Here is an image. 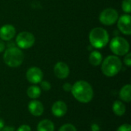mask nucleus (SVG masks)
<instances>
[{"mask_svg":"<svg viewBox=\"0 0 131 131\" xmlns=\"http://www.w3.org/2000/svg\"><path fill=\"white\" fill-rule=\"evenodd\" d=\"M124 63L125 64V65H127V67H130L131 66V54L130 53H127V54H125V57L124 58Z\"/></svg>","mask_w":131,"mask_h":131,"instance_id":"obj_23","label":"nucleus"},{"mask_svg":"<svg viewBox=\"0 0 131 131\" xmlns=\"http://www.w3.org/2000/svg\"><path fill=\"white\" fill-rule=\"evenodd\" d=\"M0 131H15V130L13 127L8 126V127H4Z\"/></svg>","mask_w":131,"mask_h":131,"instance_id":"obj_28","label":"nucleus"},{"mask_svg":"<svg viewBox=\"0 0 131 131\" xmlns=\"http://www.w3.org/2000/svg\"><path fill=\"white\" fill-rule=\"evenodd\" d=\"M120 98L122 101L125 103H130L131 101V85L126 84L120 91L119 93Z\"/></svg>","mask_w":131,"mask_h":131,"instance_id":"obj_14","label":"nucleus"},{"mask_svg":"<svg viewBox=\"0 0 131 131\" xmlns=\"http://www.w3.org/2000/svg\"><path fill=\"white\" fill-rule=\"evenodd\" d=\"M58 131H77V129L72 124H64L59 128Z\"/></svg>","mask_w":131,"mask_h":131,"instance_id":"obj_20","label":"nucleus"},{"mask_svg":"<svg viewBox=\"0 0 131 131\" xmlns=\"http://www.w3.org/2000/svg\"><path fill=\"white\" fill-rule=\"evenodd\" d=\"M16 30L12 25L6 24L0 28V38L2 41H11L15 35Z\"/></svg>","mask_w":131,"mask_h":131,"instance_id":"obj_11","label":"nucleus"},{"mask_svg":"<svg viewBox=\"0 0 131 131\" xmlns=\"http://www.w3.org/2000/svg\"><path fill=\"white\" fill-rule=\"evenodd\" d=\"M28 109L30 114L35 117H40L44 113V105L38 100H31L28 104Z\"/></svg>","mask_w":131,"mask_h":131,"instance_id":"obj_13","label":"nucleus"},{"mask_svg":"<svg viewBox=\"0 0 131 131\" xmlns=\"http://www.w3.org/2000/svg\"><path fill=\"white\" fill-rule=\"evenodd\" d=\"M73 97L80 103L88 104L94 97V90L92 86L86 81L80 80L76 81L71 91Z\"/></svg>","mask_w":131,"mask_h":131,"instance_id":"obj_1","label":"nucleus"},{"mask_svg":"<svg viewBox=\"0 0 131 131\" xmlns=\"http://www.w3.org/2000/svg\"><path fill=\"white\" fill-rule=\"evenodd\" d=\"M117 131H131V126L129 124H124L121 125Z\"/></svg>","mask_w":131,"mask_h":131,"instance_id":"obj_22","label":"nucleus"},{"mask_svg":"<svg viewBox=\"0 0 131 131\" xmlns=\"http://www.w3.org/2000/svg\"><path fill=\"white\" fill-rule=\"evenodd\" d=\"M88 38L91 45L95 48H103L108 44L109 41L108 32L107 30L101 27H97L91 29Z\"/></svg>","mask_w":131,"mask_h":131,"instance_id":"obj_4","label":"nucleus"},{"mask_svg":"<svg viewBox=\"0 0 131 131\" xmlns=\"http://www.w3.org/2000/svg\"><path fill=\"white\" fill-rule=\"evenodd\" d=\"M26 93H27V95L29 98H31L32 100H36L37 98H38L41 96V90L38 86L33 84V85L28 87Z\"/></svg>","mask_w":131,"mask_h":131,"instance_id":"obj_18","label":"nucleus"},{"mask_svg":"<svg viewBox=\"0 0 131 131\" xmlns=\"http://www.w3.org/2000/svg\"><path fill=\"white\" fill-rule=\"evenodd\" d=\"M118 18L119 14L117 11L112 8H107L104 9L99 15L100 21L106 26H111L115 24Z\"/></svg>","mask_w":131,"mask_h":131,"instance_id":"obj_7","label":"nucleus"},{"mask_svg":"<svg viewBox=\"0 0 131 131\" xmlns=\"http://www.w3.org/2000/svg\"><path fill=\"white\" fill-rule=\"evenodd\" d=\"M37 131H54V124L51 121L44 119L38 124Z\"/></svg>","mask_w":131,"mask_h":131,"instance_id":"obj_15","label":"nucleus"},{"mask_svg":"<svg viewBox=\"0 0 131 131\" xmlns=\"http://www.w3.org/2000/svg\"><path fill=\"white\" fill-rule=\"evenodd\" d=\"M40 88L45 91H48L51 88V85L48 81H41L40 82Z\"/></svg>","mask_w":131,"mask_h":131,"instance_id":"obj_21","label":"nucleus"},{"mask_svg":"<svg viewBox=\"0 0 131 131\" xmlns=\"http://www.w3.org/2000/svg\"><path fill=\"white\" fill-rule=\"evenodd\" d=\"M24 53L17 47L8 48L3 54V61L6 65L10 68L19 67L24 61Z\"/></svg>","mask_w":131,"mask_h":131,"instance_id":"obj_3","label":"nucleus"},{"mask_svg":"<svg viewBox=\"0 0 131 131\" xmlns=\"http://www.w3.org/2000/svg\"><path fill=\"white\" fill-rule=\"evenodd\" d=\"M35 41V38L34 35L28 31L20 32L15 38V43L20 49H28L31 48Z\"/></svg>","mask_w":131,"mask_h":131,"instance_id":"obj_6","label":"nucleus"},{"mask_svg":"<svg viewBox=\"0 0 131 131\" xmlns=\"http://www.w3.org/2000/svg\"><path fill=\"white\" fill-rule=\"evenodd\" d=\"M68 111V106L63 101H55L51 107V113L56 117H64Z\"/></svg>","mask_w":131,"mask_h":131,"instance_id":"obj_12","label":"nucleus"},{"mask_svg":"<svg viewBox=\"0 0 131 131\" xmlns=\"http://www.w3.org/2000/svg\"><path fill=\"white\" fill-rule=\"evenodd\" d=\"M122 9L124 12L130 14L131 12V0H123L122 2Z\"/></svg>","mask_w":131,"mask_h":131,"instance_id":"obj_19","label":"nucleus"},{"mask_svg":"<svg viewBox=\"0 0 131 131\" xmlns=\"http://www.w3.org/2000/svg\"><path fill=\"white\" fill-rule=\"evenodd\" d=\"M15 131H31V128L28 124H22L18 127V128Z\"/></svg>","mask_w":131,"mask_h":131,"instance_id":"obj_24","label":"nucleus"},{"mask_svg":"<svg viewBox=\"0 0 131 131\" xmlns=\"http://www.w3.org/2000/svg\"><path fill=\"white\" fill-rule=\"evenodd\" d=\"M43 72L38 67H31L26 72V79L32 84H39L43 79Z\"/></svg>","mask_w":131,"mask_h":131,"instance_id":"obj_8","label":"nucleus"},{"mask_svg":"<svg viewBox=\"0 0 131 131\" xmlns=\"http://www.w3.org/2000/svg\"><path fill=\"white\" fill-rule=\"evenodd\" d=\"M112 110L115 115L121 117L124 115V114L126 113V106L123 101H115L112 105Z\"/></svg>","mask_w":131,"mask_h":131,"instance_id":"obj_16","label":"nucleus"},{"mask_svg":"<svg viewBox=\"0 0 131 131\" xmlns=\"http://www.w3.org/2000/svg\"><path fill=\"white\" fill-rule=\"evenodd\" d=\"M89 62L91 65L93 66H99L102 61H103V57L101 52L98 51H93L90 55H89Z\"/></svg>","mask_w":131,"mask_h":131,"instance_id":"obj_17","label":"nucleus"},{"mask_svg":"<svg viewBox=\"0 0 131 131\" xmlns=\"http://www.w3.org/2000/svg\"><path fill=\"white\" fill-rule=\"evenodd\" d=\"M91 131H100L101 128L97 124H92L91 126Z\"/></svg>","mask_w":131,"mask_h":131,"instance_id":"obj_26","label":"nucleus"},{"mask_svg":"<svg viewBox=\"0 0 131 131\" xmlns=\"http://www.w3.org/2000/svg\"><path fill=\"white\" fill-rule=\"evenodd\" d=\"M62 88L64 91L66 92H70L71 91V88H72V84H71L70 83H65L63 84L62 86Z\"/></svg>","mask_w":131,"mask_h":131,"instance_id":"obj_25","label":"nucleus"},{"mask_svg":"<svg viewBox=\"0 0 131 131\" xmlns=\"http://www.w3.org/2000/svg\"><path fill=\"white\" fill-rule=\"evenodd\" d=\"M101 64L102 73L108 78L116 76L122 68V62L116 55L107 56Z\"/></svg>","mask_w":131,"mask_h":131,"instance_id":"obj_2","label":"nucleus"},{"mask_svg":"<svg viewBox=\"0 0 131 131\" xmlns=\"http://www.w3.org/2000/svg\"><path fill=\"white\" fill-rule=\"evenodd\" d=\"M54 73L58 78L65 79L69 76L70 69L66 63L63 61H59L56 63L54 67Z\"/></svg>","mask_w":131,"mask_h":131,"instance_id":"obj_10","label":"nucleus"},{"mask_svg":"<svg viewBox=\"0 0 131 131\" xmlns=\"http://www.w3.org/2000/svg\"><path fill=\"white\" fill-rule=\"evenodd\" d=\"M4 127H5V122H4V121H3L2 118H0V130H1Z\"/></svg>","mask_w":131,"mask_h":131,"instance_id":"obj_29","label":"nucleus"},{"mask_svg":"<svg viewBox=\"0 0 131 131\" xmlns=\"http://www.w3.org/2000/svg\"><path fill=\"white\" fill-rule=\"evenodd\" d=\"M117 28L120 31L126 35L131 34V16L129 14L121 15L117 19Z\"/></svg>","mask_w":131,"mask_h":131,"instance_id":"obj_9","label":"nucleus"},{"mask_svg":"<svg viewBox=\"0 0 131 131\" xmlns=\"http://www.w3.org/2000/svg\"><path fill=\"white\" fill-rule=\"evenodd\" d=\"M110 48L116 56H124L129 53L130 44L124 38L117 36L111 41Z\"/></svg>","mask_w":131,"mask_h":131,"instance_id":"obj_5","label":"nucleus"},{"mask_svg":"<svg viewBox=\"0 0 131 131\" xmlns=\"http://www.w3.org/2000/svg\"><path fill=\"white\" fill-rule=\"evenodd\" d=\"M5 49V45L4 41L2 39H0V53L4 51Z\"/></svg>","mask_w":131,"mask_h":131,"instance_id":"obj_27","label":"nucleus"}]
</instances>
